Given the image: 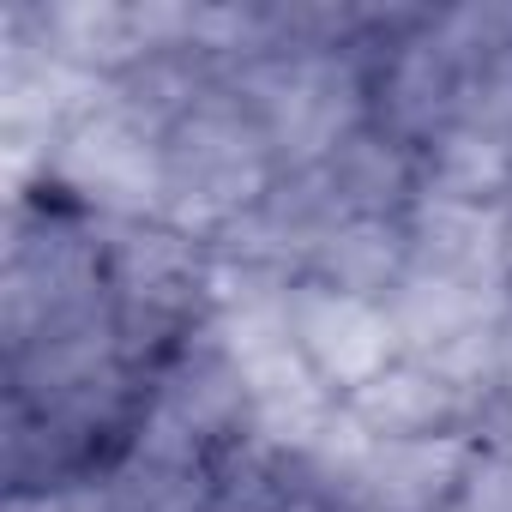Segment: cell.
I'll use <instances>...</instances> for the list:
<instances>
[{"mask_svg":"<svg viewBox=\"0 0 512 512\" xmlns=\"http://www.w3.org/2000/svg\"><path fill=\"white\" fill-rule=\"evenodd\" d=\"M278 181H284V163L266 127L253 121V109L229 85H217L199 109H187L163 133V217L157 223L211 247L229 223H241L253 205H266Z\"/></svg>","mask_w":512,"mask_h":512,"instance_id":"cell-1","label":"cell"},{"mask_svg":"<svg viewBox=\"0 0 512 512\" xmlns=\"http://www.w3.org/2000/svg\"><path fill=\"white\" fill-rule=\"evenodd\" d=\"M49 187L97 223H151L163 217V127L109 91L85 121H73L55 145Z\"/></svg>","mask_w":512,"mask_h":512,"instance_id":"cell-2","label":"cell"},{"mask_svg":"<svg viewBox=\"0 0 512 512\" xmlns=\"http://www.w3.org/2000/svg\"><path fill=\"white\" fill-rule=\"evenodd\" d=\"M290 338L332 398H356L404 356L386 302L344 296L314 278H296V290H290Z\"/></svg>","mask_w":512,"mask_h":512,"instance_id":"cell-3","label":"cell"},{"mask_svg":"<svg viewBox=\"0 0 512 512\" xmlns=\"http://www.w3.org/2000/svg\"><path fill=\"white\" fill-rule=\"evenodd\" d=\"M458 85H464V67L446 49L434 13H416L398 37H386L380 67H368L374 127H386L392 139L422 151L428 139H440L458 121Z\"/></svg>","mask_w":512,"mask_h":512,"instance_id":"cell-4","label":"cell"},{"mask_svg":"<svg viewBox=\"0 0 512 512\" xmlns=\"http://www.w3.org/2000/svg\"><path fill=\"white\" fill-rule=\"evenodd\" d=\"M470 434H428V440H374L350 488L338 494V512H452L470 464Z\"/></svg>","mask_w":512,"mask_h":512,"instance_id":"cell-5","label":"cell"},{"mask_svg":"<svg viewBox=\"0 0 512 512\" xmlns=\"http://www.w3.org/2000/svg\"><path fill=\"white\" fill-rule=\"evenodd\" d=\"M404 235H410V266H422V272L512 284V272H506V205L416 193V205L404 211Z\"/></svg>","mask_w":512,"mask_h":512,"instance_id":"cell-6","label":"cell"},{"mask_svg":"<svg viewBox=\"0 0 512 512\" xmlns=\"http://www.w3.org/2000/svg\"><path fill=\"white\" fill-rule=\"evenodd\" d=\"M362 428L374 440H428V434H464L470 416L482 410L476 398H464L434 362L422 356H398L374 386H362L356 398H344Z\"/></svg>","mask_w":512,"mask_h":512,"instance_id":"cell-7","label":"cell"},{"mask_svg":"<svg viewBox=\"0 0 512 512\" xmlns=\"http://www.w3.org/2000/svg\"><path fill=\"white\" fill-rule=\"evenodd\" d=\"M320 175L344 217H404L422 193V157L374 121L350 133Z\"/></svg>","mask_w":512,"mask_h":512,"instance_id":"cell-8","label":"cell"},{"mask_svg":"<svg viewBox=\"0 0 512 512\" xmlns=\"http://www.w3.org/2000/svg\"><path fill=\"white\" fill-rule=\"evenodd\" d=\"M404 272H410L404 217H344V223H332L326 241L308 253V272H302V278L332 284V290H344V296L386 302Z\"/></svg>","mask_w":512,"mask_h":512,"instance_id":"cell-9","label":"cell"},{"mask_svg":"<svg viewBox=\"0 0 512 512\" xmlns=\"http://www.w3.org/2000/svg\"><path fill=\"white\" fill-rule=\"evenodd\" d=\"M416 157H422V193L476 199V205H512V151H506V133L452 121Z\"/></svg>","mask_w":512,"mask_h":512,"instance_id":"cell-10","label":"cell"},{"mask_svg":"<svg viewBox=\"0 0 512 512\" xmlns=\"http://www.w3.org/2000/svg\"><path fill=\"white\" fill-rule=\"evenodd\" d=\"M43 494V512H127L121 494L109 488V476H91V482H55V488H37Z\"/></svg>","mask_w":512,"mask_h":512,"instance_id":"cell-11","label":"cell"},{"mask_svg":"<svg viewBox=\"0 0 512 512\" xmlns=\"http://www.w3.org/2000/svg\"><path fill=\"white\" fill-rule=\"evenodd\" d=\"M500 398H506V410H512V314H506V326H500Z\"/></svg>","mask_w":512,"mask_h":512,"instance_id":"cell-12","label":"cell"}]
</instances>
